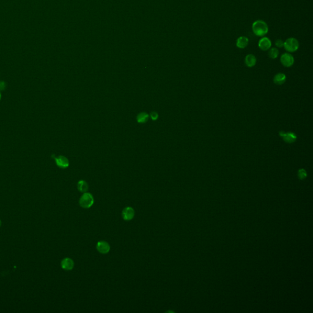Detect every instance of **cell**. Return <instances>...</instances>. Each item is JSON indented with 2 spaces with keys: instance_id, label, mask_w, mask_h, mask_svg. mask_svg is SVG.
Instances as JSON below:
<instances>
[{
  "instance_id": "1",
  "label": "cell",
  "mask_w": 313,
  "mask_h": 313,
  "mask_svg": "<svg viewBox=\"0 0 313 313\" xmlns=\"http://www.w3.org/2000/svg\"><path fill=\"white\" fill-rule=\"evenodd\" d=\"M252 30L256 36L263 37L268 32V26L266 22L261 20H258L253 23Z\"/></svg>"
},
{
  "instance_id": "2",
  "label": "cell",
  "mask_w": 313,
  "mask_h": 313,
  "mask_svg": "<svg viewBox=\"0 0 313 313\" xmlns=\"http://www.w3.org/2000/svg\"><path fill=\"white\" fill-rule=\"evenodd\" d=\"M94 202V199L92 194L90 193L85 192L80 198L79 204L80 206L85 209L90 208Z\"/></svg>"
},
{
  "instance_id": "3",
  "label": "cell",
  "mask_w": 313,
  "mask_h": 313,
  "mask_svg": "<svg viewBox=\"0 0 313 313\" xmlns=\"http://www.w3.org/2000/svg\"><path fill=\"white\" fill-rule=\"evenodd\" d=\"M284 47L289 52H295L299 48V42L297 39L290 37L284 42Z\"/></svg>"
},
{
  "instance_id": "4",
  "label": "cell",
  "mask_w": 313,
  "mask_h": 313,
  "mask_svg": "<svg viewBox=\"0 0 313 313\" xmlns=\"http://www.w3.org/2000/svg\"><path fill=\"white\" fill-rule=\"evenodd\" d=\"M281 63L285 67H291L294 63V58L293 56L288 53H284L281 56Z\"/></svg>"
},
{
  "instance_id": "5",
  "label": "cell",
  "mask_w": 313,
  "mask_h": 313,
  "mask_svg": "<svg viewBox=\"0 0 313 313\" xmlns=\"http://www.w3.org/2000/svg\"><path fill=\"white\" fill-rule=\"evenodd\" d=\"M281 137L282 138L283 140L287 143H292L295 142L297 140V136L294 133L292 132H284L281 131L280 132Z\"/></svg>"
},
{
  "instance_id": "6",
  "label": "cell",
  "mask_w": 313,
  "mask_h": 313,
  "mask_svg": "<svg viewBox=\"0 0 313 313\" xmlns=\"http://www.w3.org/2000/svg\"><path fill=\"white\" fill-rule=\"evenodd\" d=\"M122 218L126 221H130L135 216V210L132 207H126L122 212Z\"/></svg>"
},
{
  "instance_id": "7",
  "label": "cell",
  "mask_w": 313,
  "mask_h": 313,
  "mask_svg": "<svg viewBox=\"0 0 313 313\" xmlns=\"http://www.w3.org/2000/svg\"><path fill=\"white\" fill-rule=\"evenodd\" d=\"M96 248L99 253L102 254H107L110 250V246L109 244L104 240H101L97 242Z\"/></svg>"
},
{
  "instance_id": "8",
  "label": "cell",
  "mask_w": 313,
  "mask_h": 313,
  "mask_svg": "<svg viewBox=\"0 0 313 313\" xmlns=\"http://www.w3.org/2000/svg\"><path fill=\"white\" fill-rule=\"evenodd\" d=\"M272 46V42L269 38L267 37H263L261 38L258 42V47L259 49L263 51H267L270 49Z\"/></svg>"
},
{
  "instance_id": "9",
  "label": "cell",
  "mask_w": 313,
  "mask_h": 313,
  "mask_svg": "<svg viewBox=\"0 0 313 313\" xmlns=\"http://www.w3.org/2000/svg\"><path fill=\"white\" fill-rule=\"evenodd\" d=\"M61 265V267L65 270H71L74 267V262L71 258H66L63 259Z\"/></svg>"
},
{
  "instance_id": "10",
  "label": "cell",
  "mask_w": 313,
  "mask_h": 313,
  "mask_svg": "<svg viewBox=\"0 0 313 313\" xmlns=\"http://www.w3.org/2000/svg\"><path fill=\"white\" fill-rule=\"evenodd\" d=\"M249 42V39L246 36L239 37L236 41V46L241 49H245L247 47Z\"/></svg>"
},
{
  "instance_id": "11",
  "label": "cell",
  "mask_w": 313,
  "mask_h": 313,
  "mask_svg": "<svg viewBox=\"0 0 313 313\" xmlns=\"http://www.w3.org/2000/svg\"><path fill=\"white\" fill-rule=\"evenodd\" d=\"M57 165L61 168H66L69 165L68 159L64 156H59L55 159Z\"/></svg>"
},
{
  "instance_id": "12",
  "label": "cell",
  "mask_w": 313,
  "mask_h": 313,
  "mask_svg": "<svg viewBox=\"0 0 313 313\" xmlns=\"http://www.w3.org/2000/svg\"><path fill=\"white\" fill-rule=\"evenodd\" d=\"M245 62L246 65L249 67H252L256 65V56L252 54H249L247 55L245 59Z\"/></svg>"
},
{
  "instance_id": "13",
  "label": "cell",
  "mask_w": 313,
  "mask_h": 313,
  "mask_svg": "<svg viewBox=\"0 0 313 313\" xmlns=\"http://www.w3.org/2000/svg\"><path fill=\"white\" fill-rule=\"evenodd\" d=\"M286 80V75L282 74V73H279L277 74L273 78V82L278 85L282 84L284 83H285Z\"/></svg>"
},
{
  "instance_id": "14",
  "label": "cell",
  "mask_w": 313,
  "mask_h": 313,
  "mask_svg": "<svg viewBox=\"0 0 313 313\" xmlns=\"http://www.w3.org/2000/svg\"><path fill=\"white\" fill-rule=\"evenodd\" d=\"M77 187L80 192L85 193L88 190V185L87 182L84 181H80L78 182Z\"/></svg>"
},
{
  "instance_id": "15",
  "label": "cell",
  "mask_w": 313,
  "mask_h": 313,
  "mask_svg": "<svg viewBox=\"0 0 313 313\" xmlns=\"http://www.w3.org/2000/svg\"><path fill=\"white\" fill-rule=\"evenodd\" d=\"M149 118V115L146 113H141L137 116V121L139 123L146 122Z\"/></svg>"
},
{
  "instance_id": "16",
  "label": "cell",
  "mask_w": 313,
  "mask_h": 313,
  "mask_svg": "<svg viewBox=\"0 0 313 313\" xmlns=\"http://www.w3.org/2000/svg\"><path fill=\"white\" fill-rule=\"evenodd\" d=\"M279 55V51L277 48H272L268 51V56L272 59H276Z\"/></svg>"
},
{
  "instance_id": "17",
  "label": "cell",
  "mask_w": 313,
  "mask_h": 313,
  "mask_svg": "<svg viewBox=\"0 0 313 313\" xmlns=\"http://www.w3.org/2000/svg\"><path fill=\"white\" fill-rule=\"evenodd\" d=\"M298 177L300 179H305L307 177L306 171L304 169H300L298 171Z\"/></svg>"
},
{
  "instance_id": "18",
  "label": "cell",
  "mask_w": 313,
  "mask_h": 313,
  "mask_svg": "<svg viewBox=\"0 0 313 313\" xmlns=\"http://www.w3.org/2000/svg\"><path fill=\"white\" fill-rule=\"evenodd\" d=\"M275 45L278 48H282L284 47V42L281 39H278L275 42Z\"/></svg>"
},
{
  "instance_id": "19",
  "label": "cell",
  "mask_w": 313,
  "mask_h": 313,
  "mask_svg": "<svg viewBox=\"0 0 313 313\" xmlns=\"http://www.w3.org/2000/svg\"><path fill=\"white\" fill-rule=\"evenodd\" d=\"M150 117H151V118H152L153 120H156V119L158 118L159 116H158V114H157L156 112H154H154H152V113H150Z\"/></svg>"
},
{
  "instance_id": "20",
  "label": "cell",
  "mask_w": 313,
  "mask_h": 313,
  "mask_svg": "<svg viewBox=\"0 0 313 313\" xmlns=\"http://www.w3.org/2000/svg\"><path fill=\"white\" fill-rule=\"evenodd\" d=\"M6 88V83L0 82V91H2Z\"/></svg>"
},
{
  "instance_id": "21",
  "label": "cell",
  "mask_w": 313,
  "mask_h": 313,
  "mask_svg": "<svg viewBox=\"0 0 313 313\" xmlns=\"http://www.w3.org/2000/svg\"><path fill=\"white\" fill-rule=\"evenodd\" d=\"M1 220H0V226H1Z\"/></svg>"
},
{
  "instance_id": "22",
  "label": "cell",
  "mask_w": 313,
  "mask_h": 313,
  "mask_svg": "<svg viewBox=\"0 0 313 313\" xmlns=\"http://www.w3.org/2000/svg\"><path fill=\"white\" fill-rule=\"evenodd\" d=\"M0 99H1V93H0Z\"/></svg>"
}]
</instances>
